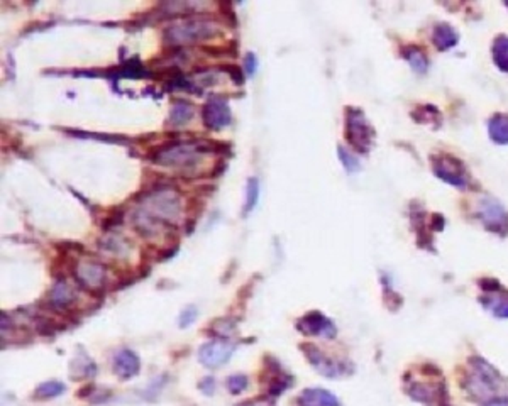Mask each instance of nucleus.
I'll list each match as a JSON object with an SVG mask.
<instances>
[{"label":"nucleus","instance_id":"obj_1","mask_svg":"<svg viewBox=\"0 0 508 406\" xmlns=\"http://www.w3.org/2000/svg\"><path fill=\"white\" fill-rule=\"evenodd\" d=\"M142 213L153 218L162 225H169L180 217L181 200L180 195L173 190H154L144 196L141 207Z\"/></svg>","mask_w":508,"mask_h":406},{"label":"nucleus","instance_id":"obj_2","mask_svg":"<svg viewBox=\"0 0 508 406\" xmlns=\"http://www.w3.org/2000/svg\"><path fill=\"white\" fill-rule=\"evenodd\" d=\"M203 151L205 147L197 141L173 142V144L159 147L153 154V159L158 164H168V166H194L200 161Z\"/></svg>","mask_w":508,"mask_h":406},{"label":"nucleus","instance_id":"obj_3","mask_svg":"<svg viewBox=\"0 0 508 406\" xmlns=\"http://www.w3.org/2000/svg\"><path fill=\"white\" fill-rule=\"evenodd\" d=\"M217 31H219V28L211 21L189 19L166 29L164 38L168 39L169 44L184 46V44L197 43L202 41V39L212 38L213 34H217Z\"/></svg>","mask_w":508,"mask_h":406},{"label":"nucleus","instance_id":"obj_4","mask_svg":"<svg viewBox=\"0 0 508 406\" xmlns=\"http://www.w3.org/2000/svg\"><path fill=\"white\" fill-rule=\"evenodd\" d=\"M502 386V378L483 359H475L473 371L467 376V388L478 398H488Z\"/></svg>","mask_w":508,"mask_h":406},{"label":"nucleus","instance_id":"obj_5","mask_svg":"<svg viewBox=\"0 0 508 406\" xmlns=\"http://www.w3.org/2000/svg\"><path fill=\"white\" fill-rule=\"evenodd\" d=\"M346 120V134L349 144L353 146L354 149L361 151V153H366L373 141V129L368 124L364 114L358 109L349 107Z\"/></svg>","mask_w":508,"mask_h":406},{"label":"nucleus","instance_id":"obj_6","mask_svg":"<svg viewBox=\"0 0 508 406\" xmlns=\"http://www.w3.org/2000/svg\"><path fill=\"white\" fill-rule=\"evenodd\" d=\"M73 274L80 287L90 289V292H99L105 284L107 269L102 262L87 257V260H80L75 262Z\"/></svg>","mask_w":508,"mask_h":406},{"label":"nucleus","instance_id":"obj_7","mask_svg":"<svg viewBox=\"0 0 508 406\" xmlns=\"http://www.w3.org/2000/svg\"><path fill=\"white\" fill-rule=\"evenodd\" d=\"M233 354H234L233 343L226 341H211V342H205L203 346H200L199 360L200 364L205 365V368L217 369L233 358Z\"/></svg>","mask_w":508,"mask_h":406},{"label":"nucleus","instance_id":"obj_8","mask_svg":"<svg viewBox=\"0 0 508 406\" xmlns=\"http://www.w3.org/2000/svg\"><path fill=\"white\" fill-rule=\"evenodd\" d=\"M480 218L483 224L493 232H507L508 230V213L497 200L483 198L478 205Z\"/></svg>","mask_w":508,"mask_h":406},{"label":"nucleus","instance_id":"obj_9","mask_svg":"<svg viewBox=\"0 0 508 406\" xmlns=\"http://www.w3.org/2000/svg\"><path fill=\"white\" fill-rule=\"evenodd\" d=\"M434 171L439 178L454 186H465L467 183V173L462 163L451 156H439L434 163Z\"/></svg>","mask_w":508,"mask_h":406},{"label":"nucleus","instance_id":"obj_10","mask_svg":"<svg viewBox=\"0 0 508 406\" xmlns=\"http://www.w3.org/2000/svg\"><path fill=\"white\" fill-rule=\"evenodd\" d=\"M231 109L222 97H212L203 107V122L211 129H221L231 124Z\"/></svg>","mask_w":508,"mask_h":406},{"label":"nucleus","instance_id":"obj_11","mask_svg":"<svg viewBox=\"0 0 508 406\" xmlns=\"http://www.w3.org/2000/svg\"><path fill=\"white\" fill-rule=\"evenodd\" d=\"M302 349H304V354L307 356V359H309V363L314 365L315 371H319L322 376L337 378L346 373L344 369H342V365H339L336 360L324 356L322 351L317 349L315 346H312V343H305V346H302Z\"/></svg>","mask_w":508,"mask_h":406},{"label":"nucleus","instance_id":"obj_12","mask_svg":"<svg viewBox=\"0 0 508 406\" xmlns=\"http://www.w3.org/2000/svg\"><path fill=\"white\" fill-rule=\"evenodd\" d=\"M298 330L305 336H325L332 337L336 333L334 324L320 314V311H310L298 320Z\"/></svg>","mask_w":508,"mask_h":406},{"label":"nucleus","instance_id":"obj_13","mask_svg":"<svg viewBox=\"0 0 508 406\" xmlns=\"http://www.w3.org/2000/svg\"><path fill=\"white\" fill-rule=\"evenodd\" d=\"M141 369V360L132 351L122 349L119 351L117 354L114 356V373L122 379V381H127V379H132L139 374Z\"/></svg>","mask_w":508,"mask_h":406},{"label":"nucleus","instance_id":"obj_14","mask_svg":"<svg viewBox=\"0 0 508 406\" xmlns=\"http://www.w3.org/2000/svg\"><path fill=\"white\" fill-rule=\"evenodd\" d=\"M487 293L481 297V303L487 310L500 319H508V293L503 292L500 284L494 283L492 288H485Z\"/></svg>","mask_w":508,"mask_h":406},{"label":"nucleus","instance_id":"obj_15","mask_svg":"<svg viewBox=\"0 0 508 406\" xmlns=\"http://www.w3.org/2000/svg\"><path fill=\"white\" fill-rule=\"evenodd\" d=\"M75 300H77V292H75V288L66 283L65 279L56 281L55 287L51 288L50 294H48V303H50L51 309L60 311L73 305Z\"/></svg>","mask_w":508,"mask_h":406},{"label":"nucleus","instance_id":"obj_16","mask_svg":"<svg viewBox=\"0 0 508 406\" xmlns=\"http://www.w3.org/2000/svg\"><path fill=\"white\" fill-rule=\"evenodd\" d=\"M298 406H341L339 400L332 392L322 388H309L298 395L297 398Z\"/></svg>","mask_w":508,"mask_h":406},{"label":"nucleus","instance_id":"obj_17","mask_svg":"<svg viewBox=\"0 0 508 406\" xmlns=\"http://www.w3.org/2000/svg\"><path fill=\"white\" fill-rule=\"evenodd\" d=\"M457 33L456 29L453 28L451 24H445V22H440V24L435 26L434 29V36H432V39H434V44L439 49H449L453 46H456L457 44Z\"/></svg>","mask_w":508,"mask_h":406},{"label":"nucleus","instance_id":"obj_18","mask_svg":"<svg viewBox=\"0 0 508 406\" xmlns=\"http://www.w3.org/2000/svg\"><path fill=\"white\" fill-rule=\"evenodd\" d=\"M490 136L498 144H508V115L494 114L488 124Z\"/></svg>","mask_w":508,"mask_h":406},{"label":"nucleus","instance_id":"obj_19","mask_svg":"<svg viewBox=\"0 0 508 406\" xmlns=\"http://www.w3.org/2000/svg\"><path fill=\"white\" fill-rule=\"evenodd\" d=\"M191 117H194V105H190L189 102L180 100L176 102V104H173L171 110H169L168 122L169 126L180 127V126H185Z\"/></svg>","mask_w":508,"mask_h":406},{"label":"nucleus","instance_id":"obj_20","mask_svg":"<svg viewBox=\"0 0 508 406\" xmlns=\"http://www.w3.org/2000/svg\"><path fill=\"white\" fill-rule=\"evenodd\" d=\"M493 61L502 71H508V36H498L494 39Z\"/></svg>","mask_w":508,"mask_h":406},{"label":"nucleus","instance_id":"obj_21","mask_svg":"<svg viewBox=\"0 0 508 406\" xmlns=\"http://www.w3.org/2000/svg\"><path fill=\"white\" fill-rule=\"evenodd\" d=\"M66 390V386L61 381H44L36 388L34 396L38 400H51L56 398V396L63 395Z\"/></svg>","mask_w":508,"mask_h":406},{"label":"nucleus","instance_id":"obj_22","mask_svg":"<svg viewBox=\"0 0 508 406\" xmlns=\"http://www.w3.org/2000/svg\"><path fill=\"white\" fill-rule=\"evenodd\" d=\"M405 58L408 60V63L413 66V70L417 71H425L427 66H429V60H427L425 53L422 49H418L417 46H410L405 49Z\"/></svg>","mask_w":508,"mask_h":406},{"label":"nucleus","instance_id":"obj_23","mask_svg":"<svg viewBox=\"0 0 508 406\" xmlns=\"http://www.w3.org/2000/svg\"><path fill=\"white\" fill-rule=\"evenodd\" d=\"M73 369H75L73 376L83 378V379H90V378L95 376V373H97L95 364H93L90 360V358H87V356H82V358L75 360Z\"/></svg>","mask_w":508,"mask_h":406},{"label":"nucleus","instance_id":"obj_24","mask_svg":"<svg viewBox=\"0 0 508 406\" xmlns=\"http://www.w3.org/2000/svg\"><path fill=\"white\" fill-rule=\"evenodd\" d=\"M260 200V181L258 178H251L248 181V191H246V207H244V213H249L258 205Z\"/></svg>","mask_w":508,"mask_h":406},{"label":"nucleus","instance_id":"obj_25","mask_svg":"<svg viewBox=\"0 0 508 406\" xmlns=\"http://www.w3.org/2000/svg\"><path fill=\"white\" fill-rule=\"evenodd\" d=\"M249 386V379L244 374H234V376H229L226 381V388L231 395H239V392L246 391Z\"/></svg>","mask_w":508,"mask_h":406},{"label":"nucleus","instance_id":"obj_26","mask_svg":"<svg viewBox=\"0 0 508 406\" xmlns=\"http://www.w3.org/2000/svg\"><path fill=\"white\" fill-rule=\"evenodd\" d=\"M337 153H339V158H341V161L344 163V168L347 169V171H356V169H359L358 159H356L354 156L349 153V151H346L344 147H339Z\"/></svg>","mask_w":508,"mask_h":406},{"label":"nucleus","instance_id":"obj_27","mask_svg":"<svg viewBox=\"0 0 508 406\" xmlns=\"http://www.w3.org/2000/svg\"><path fill=\"white\" fill-rule=\"evenodd\" d=\"M197 315H199V311L195 306H186V309L181 311V315H180V327H190L191 324L195 322V319H197Z\"/></svg>","mask_w":508,"mask_h":406},{"label":"nucleus","instance_id":"obj_28","mask_svg":"<svg viewBox=\"0 0 508 406\" xmlns=\"http://www.w3.org/2000/svg\"><path fill=\"white\" fill-rule=\"evenodd\" d=\"M199 388L202 390L203 395H212L213 390H216V381H213V378H205Z\"/></svg>","mask_w":508,"mask_h":406},{"label":"nucleus","instance_id":"obj_29","mask_svg":"<svg viewBox=\"0 0 508 406\" xmlns=\"http://www.w3.org/2000/svg\"><path fill=\"white\" fill-rule=\"evenodd\" d=\"M244 66H246V71L249 75H254V71H256V66H258V60L253 53H249V55L246 56V60H244Z\"/></svg>","mask_w":508,"mask_h":406},{"label":"nucleus","instance_id":"obj_30","mask_svg":"<svg viewBox=\"0 0 508 406\" xmlns=\"http://www.w3.org/2000/svg\"><path fill=\"white\" fill-rule=\"evenodd\" d=\"M487 406H508V398H498V400H493L492 403H488Z\"/></svg>","mask_w":508,"mask_h":406},{"label":"nucleus","instance_id":"obj_31","mask_svg":"<svg viewBox=\"0 0 508 406\" xmlns=\"http://www.w3.org/2000/svg\"><path fill=\"white\" fill-rule=\"evenodd\" d=\"M505 6H507V7H508V2H507V4H505Z\"/></svg>","mask_w":508,"mask_h":406}]
</instances>
